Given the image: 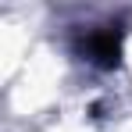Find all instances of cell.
Masks as SVG:
<instances>
[{
  "mask_svg": "<svg viewBox=\"0 0 132 132\" xmlns=\"http://www.w3.org/2000/svg\"><path fill=\"white\" fill-rule=\"evenodd\" d=\"M82 54H86L93 64L111 68L118 61V54H121V32H114V29H93L86 39H82Z\"/></svg>",
  "mask_w": 132,
  "mask_h": 132,
  "instance_id": "obj_1",
  "label": "cell"
}]
</instances>
